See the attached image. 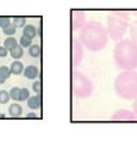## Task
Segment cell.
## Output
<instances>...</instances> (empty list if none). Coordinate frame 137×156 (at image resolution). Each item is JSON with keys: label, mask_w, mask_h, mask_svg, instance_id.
I'll list each match as a JSON object with an SVG mask.
<instances>
[{"label": "cell", "mask_w": 137, "mask_h": 156, "mask_svg": "<svg viewBox=\"0 0 137 156\" xmlns=\"http://www.w3.org/2000/svg\"><path fill=\"white\" fill-rule=\"evenodd\" d=\"M79 41L83 47L88 48L89 51H101L104 50L109 41L107 30L102 23L97 21H88L80 29Z\"/></svg>", "instance_id": "obj_1"}, {"label": "cell", "mask_w": 137, "mask_h": 156, "mask_svg": "<svg viewBox=\"0 0 137 156\" xmlns=\"http://www.w3.org/2000/svg\"><path fill=\"white\" fill-rule=\"evenodd\" d=\"M16 31H17V27H16V26H14V25H13V23H12V25H11V26H8L7 29H4V30H3V33H4V34H5V35H7V37H12V35H13V34H16Z\"/></svg>", "instance_id": "obj_23"}, {"label": "cell", "mask_w": 137, "mask_h": 156, "mask_svg": "<svg viewBox=\"0 0 137 156\" xmlns=\"http://www.w3.org/2000/svg\"><path fill=\"white\" fill-rule=\"evenodd\" d=\"M114 61L119 69L132 72L137 68V44L131 39H123L114 48Z\"/></svg>", "instance_id": "obj_2"}, {"label": "cell", "mask_w": 137, "mask_h": 156, "mask_svg": "<svg viewBox=\"0 0 137 156\" xmlns=\"http://www.w3.org/2000/svg\"><path fill=\"white\" fill-rule=\"evenodd\" d=\"M8 50H7V48L5 47H0V57H7V55H8Z\"/></svg>", "instance_id": "obj_27"}, {"label": "cell", "mask_w": 137, "mask_h": 156, "mask_svg": "<svg viewBox=\"0 0 137 156\" xmlns=\"http://www.w3.org/2000/svg\"><path fill=\"white\" fill-rule=\"evenodd\" d=\"M19 46H21L22 48H30L31 46H32V39H30V38H27V37H25V35H22L21 38H19Z\"/></svg>", "instance_id": "obj_18"}, {"label": "cell", "mask_w": 137, "mask_h": 156, "mask_svg": "<svg viewBox=\"0 0 137 156\" xmlns=\"http://www.w3.org/2000/svg\"><path fill=\"white\" fill-rule=\"evenodd\" d=\"M129 39L132 42L135 43V44H137V20L136 21H133L131 23V27H129Z\"/></svg>", "instance_id": "obj_14"}, {"label": "cell", "mask_w": 137, "mask_h": 156, "mask_svg": "<svg viewBox=\"0 0 137 156\" xmlns=\"http://www.w3.org/2000/svg\"><path fill=\"white\" fill-rule=\"evenodd\" d=\"M23 76H25L27 80H35V78H38V76H39L38 66H35V65H27L25 68V70H23Z\"/></svg>", "instance_id": "obj_9"}, {"label": "cell", "mask_w": 137, "mask_h": 156, "mask_svg": "<svg viewBox=\"0 0 137 156\" xmlns=\"http://www.w3.org/2000/svg\"><path fill=\"white\" fill-rule=\"evenodd\" d=\"M9 95H11V99H13L14 101H18L19 89H18V87H12L11 91H9Z\"/></svg>", "instance_id": "obj_24"}, {"label": "cell", "mask_w": 137, "mask_h": 156, "mask_svg": "<svg viewBox=\"0 0 137 156\" xmlns=\"http://www.w3.org/2000/svg\"><path fill=\"white\" fill-rule=\"evenodd\" d=\"M28 55L31 57H39L40 56V46L39 44H32L28 48Z\"/></svg>", "instance_id": "obj_19"}, {"label": "cell", "mask_w": 137, "mask_h": 156, "mask_svg": "<svg viewBox=\"0 0 137 156\" xmlns=\"http://www.w3.org/2000/svg\"><path fill=\"white\" fill-rule=\"evenodd\" d=\"M5 81H7V78L4 77V76L2 74V73H0V85H3V83H4V82H5Z\"/></svg>", "instance_id": "obj_29"}, {"label": "cell", "mask_w": 137, "mask_h": 156, "mask_svg": "<svg viewBox=\"0 0 137 156\" xmlns=\"http://www.w3.org/2000/svg\"><path fill=\"white\" fill-rule=\"evenodd\" d=\"M71 90L76 98L85 99L93 94V83L92 81L80 72H72L71 76Z\"/></svg>", "instance_id": "obj_5"}, {"label": "cell", "mask_w": 137, "mask_h": 156, "mask_svg": "<svg viewBox=\"0 0 137 156\" xmlns=\"http://www.w3.org/2000/svg\"><path fill=\"white\" fill-rule=\"evenodd\" d=\"M0 119H5V115H3V113H0Z\"/></svg>", "instance_id": "obj_31"}, {"label": "cell", "mask_w": 137, "mask_h": 156, "mask_svg": "<svg viewBox=\"0 0 137 156\" xmlns=\"http://www.w3.org/2000/svg\"><path fill=\"white\" fill-rule=\"evenodd\" d=\"M11 25H12V20L9 17H0V27H2L3 30Z\"/></svg>", "instance_id": "obj_22"}, {"label": "cell", "mask_w": 137, "mask_h": 156, "mask_svg": "<svg viewBox=\"0 0 137 156\" xmlns=\"http://www.w3.org/2000/svg\"><path fill=\"white\" fill-rule=\"evenodd\" d=\"M30 98V91L28 89H19V95H18V101H27Z\"/></svg>", "instance_id": "obj_17"}, {"label": "cell", "mask_w": 137, "mask_h": 156, "mask_svg": "<svg viewBox=\"0 0 137 156\" xmlns=\"http://www.w3.org/2000/svg\"><path fill=\"white\" fill-rule=\"evenodd\" d=\"M32 90L36 95H40L42 92V82L40 81H34L32 82Z\"/></svg>", "instance_id": "obj_25"}, {"label": "cell", "mask_w": 137, "mask_h": 156, "mask_svg": "<svg viewBox=\"0 0 137 156\" xmlns=\"http://www.w3.org/2000/svg\"><path fill=\"white\" fill-rule=\"evenodd\" d=\"M9 99H11V95H9V91L7 90H0V104H7Z\"/></svg>", "instance_id": "obj_21"}, {"label": "cell", "mask_w": 137, "mask_h": 156, "mask_svg": "<svg viewBox=\"0 0 137 156\" xmlns=\"http://www.w3.org/2000/svg\"><path fill=\"white\" fill-rule=\"evenodd\" d=\"M71 58H72V64L74 65H79L83 61V56H84V50H83V44L80 43L79 39L74 38L72 39V46H71Z\"/></svg>", "instance_id": "obj_6"}, {"label": "cell", "mask_w": 137, "mask_h": 156, "mask_svg": "<svg viewBox=\"0 0 137 156\" xmlns=\"http://www.w3.org/2000/svg\"><path fill=\"white\" fill-rule=\"evenodd\" d=\"M136 116L132 111L128 109H118L111 115V121H135Z\"/></svg>", "instance_id": "obj_8"}, {"label": "cell", "mask_w": 137, "mask_h": 156, "mask_svg": "<svg viewBox=\"0 0 137 156\" xmlns=\"http://www.w3.org/2000/svg\"><path fill=\"white\" fill-rule=\"evenodd\" d=\"M12 23L14 26H16L17 29L18 27H25L26 26V18L25 17H14L12 20Z\"/></svg>", "instance_id": "obj_20"}, {"label": "cell", "mask_w": 137, "mask_h": 156, "mask_svg": "<svg viewBox=\"0 0 137 156\" xmlns=\"http://www.w3.org/2000/svg\"><path fill=\"white\" fill-rule=\"evenodd\" d=\"M17 39H14L13 37H8L5 41H4V47L7 48L8 51H12L14 47H17Z\"/></svg>", "instance_id": "obj_16"}, {"label": "cell", "mask_w": 137, "mask_h": 156, "mask_svg": "<svg viewBox=\"0 0 137 156\" xmlns=\"http://www.w3.org/2000/svg\"><path fill=\"white\" fill-rule=\"evenodd\" d=\"M0 73H2V74L5 77L7 80H8V78L11 77V74H12V73H11V69H9L7 65H2V66H0Z\"/></svg>", "instance_id": "obj_26"}, {"label": "cell", "mask_w": 137, "mask_h": 156, "mask_svg": "<svg viewBox=\"0 0 137 156\" xmlns=\"http://www.w3.org/2000/svg\"><path fill=\"white\" fill-rule=\"evenodd\" d=\"M9 69H11V73L14 76H19V74H22L23 70H25V66H23V64L21 61H18V60H14L12 62V65L9 66Z\"/></svg>", "instance_id": "obj_11"}, {"label": "cell", "mask_w": 137, "mask_h": 156, "mask_svg": "<svg viewBox=\"0 0 137 156\" xmlns=\"http://www.w3.org/2000/svg\"><path fill=\"white\" fill-rule=\"evenodd\" d=\"M9 55H11L14 60H18V58H21L23 56V48L18 44L17 47H14L12 51H9Z\"/></svg>", "instance_id": "obj_15"}, {"label": "cell", "mask_w": 137, "mask_h": 156, "mask_svg": "<svg viewBox=\"0 0 137 156\" xmlns=\"http://www.w3.org/2000/svg\"><path fill=\"white\" fill-rule=\"evenodd\" d=\"M129 26V13L123 11H114L106 17V30L107 35L114 42L123 41Z\"/></svg>", "instance_id": "obj_3"}, {"label": "cell", "mask_w": 137, "mask_h": 156, "mask_svg": "<svg viewBox=\"0 0 137 156\" xmlns=\"http://www.w3.org/2000/svg\"><path fill=\"white\" fill-rule=\"evenodd\" d=\"M132 112H133V115L136 116V120H137V98L135 99V103H133V111H132Z\"/></svg>", "instance_id": "obj_28"}, {"label": "cell", "mask_w": 137, "mask_h": 156, "mask_svg": "<svg viewBox=\"0 0 137 156\" xmlns=\"http://www.w3.org/2000/svg\"><path fill=\"white\" fill-rule=\"evenodd\" d=\"M71 23L72 27L78 30V29H82L83 26L87 23L85 21V12L84 11H79V9H75L71 14Z\"/></svg>", "instance_id": "obj_7"}, {"label": "cell", "mask_w": 137, "mask_h": 156, "mask_svg": "<svg viewBox=\"0 0 137 156\" xmlns=\"http://www.w3.org/2000/svg\"><path fill=\"white\" fill-rule=\"evenodd\" d=\"M27 119H38V116L31 112V113H28V115H27Z\"/></svg>", "instance_id": "obj_30"}, {"label": "cell", "mask_w": 137, "mask_h": 156, "mask_svg": "<svg viewBox=\"0 0 137 156\" xmlns=\"http://www.w3.org/2000/svg\"><path fill=\"white\" fill-rule=\"evenodd\" d=\"M8 113L11 115L12 117H19L22 115V107L19 104H17V101H16V103H13V104L9 105Z\"/></svg>", "instance_id": "obj_12"}, {"label": "cell", "mask_w": 137, "mask_h": 156, "mask_svg": "<svg viewBox=\"0 0 137 156\" xmlns=\"http://www.w3.org/2000/svg\"><path fill=\"white\" fill-rule=\"evenodd\" d=\"M114 90L115 94L122 99L132 100L137 98V73L123 72L116 76L114 81Z\"/></svg>", "instance_id": "obj_4"}, {"label": "cell", "mask_w": 137, "mask_h": 156, "mask_svg": "<svg viewBox=\"0 0 137 156\" xmlns=\"http://www.w3.org/2000/svg\"><path fill=\"white\" fill-rule=\"evenodd\" d=\"M40 95H34V96H30L27 100V105L28 108L31 109H38L39 107H40Z\"/></svg>", "instance_id": "obj_13"}, {"label": "cell", "mask_w": 137, "mask_h": 156, "mask_svg": "<svg viewBox=\"0 0 137 156\" xmlns=\"http://www.w3.org/2000/svg\"><path fill=\"white\" fill-rule=\"evenodd\" d=\"M22 35H25V37L30 38V39H34L38 35V29L34 25H31V23H27L22 30Z\"/></svg>", "instance_id": "obj_10"}]
</instances>
